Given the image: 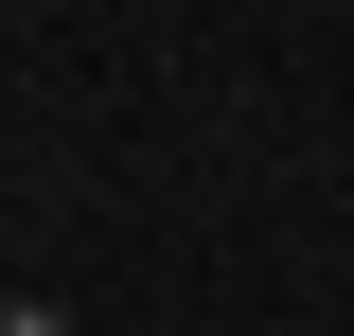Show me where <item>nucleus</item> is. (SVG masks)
<instances>
[{"label":"nucleus","mask_w":354,"mask_h":336,"mask_svg":"<svg viewBox=\"0 0 354 336\" xmlns=\"http://www.w3.org/2000/svg\"><path fill=\"white\" fill-rule=\"evenodd\" d=\"M0 336H71V319H53V301H0Z\"/></svg>","instance_id":"f257e3e1"}]
</instances>
